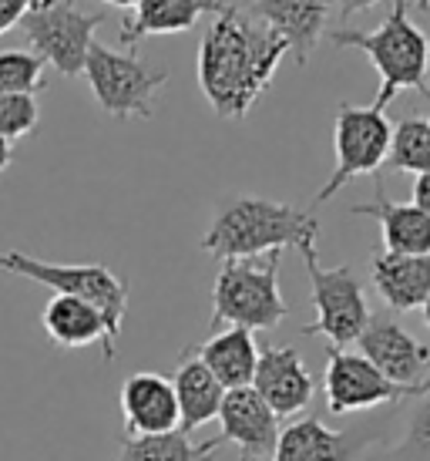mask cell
<instances>
[{"instance_id":"1","label":"cell","mask_w":430,"mask_h":461,"mask_svg":"<svg viewBox=\"0 0 430 461\" xmlns=\"http://www.w3.org/2000/svg\"><path fill=\"white\" fill-rule=\"evenodd\" d=\"M290 44L239 7L215 14L199 41V88L219 118H246L269 88Z\"/></svg>"},{"instance_id":"2","label":"cell","mask_w":430,"mask_h":461,"mask_svg":"<svg viewBox=\"0 0 430 461\" xmlns=\"http://www.w3.org/2000/svg\"><path fill=\"white\" fill-rule=\"evenodd\" d=\"M319 222L313 212L290 203H276L266 195H222L215 205L212 226L202 236V249L219 259H255L286 249V246L313 243Z\"/></svg>"},{"instance_id":"3","label":"cell","mask_w":430,"mask_h":461,"mask_svg":"<svg viewBox=\"0 0 430 461\" xmlns=\"http://www.w3.org/2000/svg\"><path fill=\"white\" fill-rule=\"evenodd\" d=\"M329 41L336 48H356L373 61L380 75V91L373 98V108L383 112L400 91H417L430 95L427 68H430V41L420 31L410 14L407 0H393L387 21L377 31H354V27H336Z\"/></svg>"},{"instance_id":"4","label":"cell","mask_w":430,"mask_h":461,"mask_svg":"<svg viewBox=\"0 0 430 461\" xmlns=\"http://www.w3.org/2000/svg\"><path fill=\"white\" fill-rule=\"evenodd\" d=\"M282 249L255 259H222L212 286V330L242 327V330H273L286 321V300L279 290Z\"/></svg>"},{"instance_id":"5","label":"cell","mask_w":430,"mask_h":461,"mask_svg":"<svg viewBox=\"0 0 430 461\" xmlns=\"http://www.w3.org/2000/svg\"><path fill=\"white\" fill-rule=\"evenodd\" d=\"M0 269L40 283V286L54 290V296L88 300L91 307L102 310L114 344L121 340V323H125L128 310V286L108 267H102V263H48V259L27 257L21 249H7V253H0Z\"/></svg>"},{"instance_id":"6","label":"cell","mask_w":430,"mask_h":461,"mask_svg":"<svg viewBox=\"0 0 430 461\" xmlns=\"http://www.w3.org/2000/svg\"><path fill=\"white\" fill-rule=\"evenodd\" d=\"M309 273V290H313V310L317 321L306 323V337H327L329 347L346 350L360 340V333L370 323V303L363 294V283L354 273V267H323L317 253V240L300 246Z\"/></svg>"},{"instance_id":"7","label":"cell","mask_w":430,"mask_h":461,"mask_svg":"<svg viewBox=\"0 0 430 461\" xmlns=\"http://www.w3.org/2000/svg\"><path fill=\"white\" fill-rule=\"evenodd\" d=\"M85 77L104 115L118 122H128V118L148 122L155 115V91L172 77V71L145 65L135 51L118 54L94 41L85 61Z\"/></svg>"},{"instance_id":"8","label":"cell","mask_w":430,"mask_h":461,"mask_svg":"<svg viewBox=\"0 0 430 461\" xmlns=\"http://www.w3.org/2000/svg\"><path fill=\"white\" fill-rule=\"evenodd\" d=\"M393 129L387 115L377 112L373 104L360 108V104L343 102L333 118V149H336V168L327 179V185L317 193L313 203L323 205L340 193L346 182L360 179V176H377V168L387 162L390 155Z\"/></svg>"},{"instance_id":"9","label":"cell","mask_w":430,"mask_h":461,"mask_svg":"<svg viewBox=\"0 0 430 461\" xmlns=\"http://www.w3.org/2000/svg\"><path fill=\"white\" fill-rule=\"evenodd\" d=\"M104 17L108 14H85L71 0H48L27 11L17 27L27 34L31 48L44 65L61 71L64 77H75L85 71L94 31L104 24Z\"/></svg>"},{"instance_id":"10","label":"cell","mask_w":430,"mask_h":461,"mask_svg":"<svg viewBox=\"0 0 430 461\" xmlns=\"http://www.w3.org/2000/svg\"><path fill=\"white\" fill-rule=\"evenodd\" d=\"M430 384L404 387L393 384L390 377L370 364L363 354L354 350H340V347H327V374H323V394H327L329 414H356V411H370L380 404H397L407 397H424Z\"/></svg>"},{"instance_id":"11","label":"cell","mask_w":430,"mask_h":461,"mask_svg":"<svg viewBox=\"0 0 430 461\" xmlns=\"http://www.w3.org/2000/svg\"><path fill=\"white\" fill-rule=\"evenodd\" d=\"M380 424L333 431L319 418H300L279 431L273 461H360L380 441Z\"/></svg>"},{"instance_id":"12","label":"cell","mask_w":430,"mask_h":461,"mask_svg":"<svg viewBox=\"0 0 430 461\" xmlns=\"http://www.w3.org/2000/svg\"><path fill=\"white\" fill-rule=\"evenodd\" d=\"M360 354L377 367L383 377H390L393 384L420 387L430 384V347L420 344L410 330H404L390 317H370L367 330L360 333Z\"/></svg>"},{"instance_id":"13","label":"cell","mask_w":430,"mask_h":461,"mask_svg":"<svg viewBox=\"0 0 430 461\" xmlns=\"http://www.w3.org/2000/svg\"><path fill=\"white\" fill-rule=\"evenodd\" d=\"M219 424H222V435H219L222 445H236L239 461H273L282 428L273 408L253 387L226 391L219 408Z\"/></svg>"},{"instance_id":"14","label":"cell","mask_w":430,"mask_h":461,"mask_svg":"<svg viewBox=\"0 0 430 461\" xmlns=\"http://www.w3.org/2000/svg\"><path fill=\"white\" fill-rule=\"evenodd\" d=\"M253 391L273 408L276 418H292L309 408L317 384H313V374L306 371L303 354L290 344H279L259 350Z\"/></svg>"},{"instance_id":"15","label":"cell","mask_w":430,"mask_h":461,"mask_svg":"<svg viewBox=\"0 0 430 461\" xmlns=\"http://www.w3.org/2000/svg\"><path fill=\"white\" fill-rule=\"evenodd\" d=\"M121 418H125L128 438H148V435H168L182 428L178 418L175 387L165 374L139 371L121 384Z\"/></svg>"},{"instance_id":"16","label":"cell","mask_w":430,"mask_h":461,"mask_svg":"<svg viewBox=\"0 0 430 461\" xmlns=\"http://www.w3.org/2000/svg\"><path fill=\"white\" fill-rule=\"evenodd\" d=\"M246 14L286 41L296 65L306 68L319 38L327 34L329 0H253Z\"/></svg>"},{"instance_id":"17","label":"cell","mask_w":430,"mask_h":461,"mask_svg":"<svg viewBox=\"0 0 430 461\" xmlns=\"http://www.w3.org/2000/svg\"><path fill=\"white\" fill-rule=\"evenodd\" d=\"M354 216H370L380 222L383 253L400 257H430V216L414 203H393L377 179V199L367 205H354Z\"/></svg>"},{"instance_id":"18","label":"cell","mask_w":430,"mask_h":461,"mask_svg":"<svg viewBox=\"0 0 430 461\" xmlns=\"http://www.w3.org/2000/svg\"><path fill=\"white\" fill-rule=\"evenodd\" d=\"M40 323L54 344L64 350H77V347L104 344V360H114V340L108 330V321L102 317V310L91 307L88 300L77 296H51L48 307L40 313Z\"/></svg>"},{"instance_id":"19","label":"cell","mask_w":430,"mask_h":461,"mask_svg":"<svg viewBox=\"0 0 430 461\" xmlns=\"http://www.w3.org/2000/svg\"><path fill=\"white\" fill-rule=\"evenodd\" d=\"M226 7V0H139L135 14L121 21V44L135 51L148 34H182L199 24L202 14H219Z\"/></svg>"},{"instance_id":"20","label":"cell","mask_w":430,"mask_h":461,"mask_svg":"<svg viewBox=\"0 0 430 461\" xmlns=\"http://www.w3.org/2000/svg\"><path fill=\"white\" fill-rule=\"evenodd\" d=\"M373 286L383 303L397 313L417 310L430 296V257H400V253H377L370 267Z\"/></svg>"},{"instance_id":"21","label":"cell","mask_w":430,"mask_h":461,"mask_svg":"<svg viewBox=\"0 0 430 461\" xmlns=\"http://www.w3.org/2000/svg\"><path fill=\"white\" fill-rule=\"evenodd\" d=\"M172 387H175L182 431L195 435L202 424L219 418L226 387L215 381V374L199 360V354H182V360H178V367H175V377H172Z\"/></svg>"},{"instance_id":"22","label":"cell","mask_w":430,"mask_h":461,"mask_svg":"<svg viewBox=\"0 0 430 461\" xmlns=\"http://www.w3.org/2000/svg\"><path fill=\"white\" fill-rule=\"evenodd\" d=\"M195 354H199V360L215 374V381L226 391L253 387L255 364H259V347H255L253 330L226 327L222 333L209 337Z\"/></svg>"},{"instance_id":"23","label":"cell","mask_w":430,"mask_h":461,"mask_svg":"<svg viewBox=\"0 0 430 461\" xmlns=\"http://www.w3.org/2000/svg\"><path fill=\"white\" fill-rule=\"evenodd\" d=\"M222 448V438L192 441L189 431H168V435L125 438L118 461H212V451Z\"/></svg>"},{"instance_id":"24","label":"cell","mask_w":430,"mask_h":461,"mask_svg":"<svg viewBox=\"0 0 430 461\" xmlns=\"http://www.w3.org/2000/svg\"><path fill=\"white\" fill-rule=\"evenodd\" d=\"M387 166H390L393 172H414V176L430 172V125H427V118H404V122H397L393 139H390Z\"/></svg>"},{"instance_id":"25","label":"cell","mask_w":430,"mask_h":461,"mask_svg":"<svg viewBox=\"0 0 430 461\" xmlns=\"http://www.w3.org/2000/svg\"><path fill=\"white\" fill-rule=\"evenodd\" d=\"M48 65L34 51H0V91L7 95H38L44 88Z\"/></svg>"},{"instance_id":"26","label":"cell","mask_w":430,"mask_h":461,"mask_svg":"<svg viewBox=\"0 0 430 461\" xmlns=\"http://www.w3.org/2000/svg\"><path fill=\"white\" fill-rule=\"evenodd\" d=\"M383 461H430V391L420 397V404L407 421L404 438L393 445Z\"/></svg>"},{"instance_id":"27","label":"cell","mask_w":430,"mask_h":461,"mask_svg":"<svg viewBox=\"0 0 430 461\" xmlns=\"http://www.w3.org/2000/svg\"><path fill=\"white\" fill-rule=\"evenodd\" d=\"M38 118L40 108L34 95H7V91H0V135L7 141L31 135L38 129Z\"/></svg>"},{"instance_id":"28","label":"cell","mask_w":430,"mask_h":461,"mask_svg":"<svg viewBox=\"0 0 430 461\" xmlns=\"http://www.w3.org/2000/svg\"><path fill=\"white\" fill-rule=\"evenodd\" d=\"M38 0H0V34H7L11 27L24 21L27 11H34Z\"/></svg>"},{"instance_id":"29","label":"cell","mask_w":430,"mask_h":461,"mask_svg":"<svg viewBox=\"0 0 430 461\" xmlns=\"http://www.w3.org/2000/svg\"><path fill=\"white\" fill-rule=\"evenodd\" d=\"M414 205L430 216V172L417 176V182H414Z\"/></svg>"},{"instance_id":"30","label":"cell","mask_w":430,"mask_h":461,"mask_svg":"<svg viewBox=\"0 0 430 461\" xmlns=\"http://www.w3.org/2000/svg\"><path fill=\"white\" fill-rule=\"evenodd\" d=\"M340 4V17L343 21H350L354 14H360V11H370L373 4H380V0H336Z\"/></svg>"},{"instance_id":"31","label":"cell","mask_w":430,"mask_h":461,"mask_svg":"<svg viewBox=\"0 0 430 461\" xmlns=\"http://www.w3.org/2000/svg\"><path fill=\"white\" fill-rule=\"evenodd\" d=\"M11 158H13V141H7L0 135V172L11 166Z\"/></svg>"},{"instance_id":"32","label":"cell","mask_w":430,"mask_h":461,"mask_svg":"<svg viewBox=\"0 0 430 461\" xmlns=\"http://www.w3.org/2000/svg\"><path fill=\"white\" fill-rule=\"evenodd\" d=\"M104 4H112V7H139V0H104Z\"/></svg>"},{"instance_id":"33","label":"cell","mask_w":430,"mask_h":461,"mask_svg":"<svg viewBox=\"0 0 430 461\" xmlns=\"http://www.w3.org/2000/svg\"><path fill=\"white\" fill-rule=\"evenodd\" d=\"M420 310H424V321H427V327H430V296H427V303H424Z\"/></svg>"},{"instance_id":"34","label":"cell","mask_w":430,"mask_h":461,"mask_svg":"<svg viewBox=\"0 0 430 461\" xmlns=\"http://www.w3.org/2000/svg\"><path fill=\"white\" fill-rule=\"evenodd\" d=\"M417 7L420 11H430V0H417Z\"/></svg>"},{"instance_id":"35","label":"cell","mask_w":430,"mask_h":461,"mask_svg":"<svg viewBox=\"0 0 430 461\" xmlns=\"http://www.w3.org/2000/svg\"><path fill=\"white\" fill-rule=\"evenodd\" d=\"M427 125H430V115H427Z\"/></svg>"}]
</instances>
